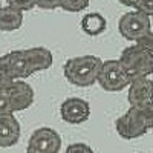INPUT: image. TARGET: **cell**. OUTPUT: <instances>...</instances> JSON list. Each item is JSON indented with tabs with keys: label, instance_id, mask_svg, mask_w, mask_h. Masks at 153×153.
<instances>
[{
	"label": "cell",
	"instance_id": "cell-24",
	"mask_svg": "<svg viewBox=\"0 0 153 153\" xmlns=\"http://www.w3.org/2000/svg\"><path fill=\"white\" fill-rule=\"evenodd\" d=\"M118 2L124 6H130V8H135L136 5V0H118Z\"/></svg>",
	"mask_w": 153,
	"mask_h": 153
},
{
	"label": "cell",
	"instance_id": "cell-25",
	"mask_svg": "<svg viewBox=\"0 0 153 153\" xmlns=\"http://www.w3.org/2000/svg\"><path fill=\"white\" fill-rule=\"evenodd\" d=\"M0 8H2V3H0Z\"/></svg>",
	"mask_w": 153,
	"mask_h": 153
},
{
	"label": "cell",
	"instance_id": "cell-12",
	"mask_svg": "<svg viewBox=\"0 0 153 153\" xmlns=\"http://www.w3.org/2000/svg\"><path fill=\"white\" fill-rule=\"evenodd\" d=\"M25 55L28 58L29 69L32 74L49 69L52 66V61H54L52 52L45 46H35V48L25 49Z\"/></svg>",
	"mask_w": 153,
	"mask_h": 153
},
{
	"label": "cell",
	"instance_id": "cell-22",
	"mask_svg": "<svg viewBox=\"0 0 153 153\" xmlns=\"http://www.w3.org/2000/svg\"><path fill=\"white\" fill-rule=\"evenodd\" d=\"M35 5L42 9H48V11H52L60 8L61 5V0H35Z\"/></svg>",
	"mask_w": 153,
	"mask_h": 153
},
{
	"label": "cell",
	"instance_id": "cell-17",
	"mask_svg": "<svg viewBox=\"0 0 153 153\" xmlns=\"http://www.w3.org/2000/svg\"><path fill=\"white\" fill-rule=\"evenodd\" d=\"M135 43L139 45L141 48H144V49H147V51H150V52H153V31L150 29L146 34H143L139 38H136Z\"/></svg>",
	"mask_w": 153,
	"mask_h": 153
},
{
	"label": "cell",
	"instance_id": "cell-6",
	"mask_svg": "<svg viewBox=\"0 0 153 153\" xmlns=\"http://www.w3.org/2000/svg\"><path fill=\"white\" fill-rule=\"evenodd\" d=\"M61 149V136L51 127H40L31 135L26 153H58Z\"/></svg>",
	"mask_w": 153,
	"mask_h": 153
},
{
	"label": "cell",
	"instance_id": "cell-7",
	"mask_svg": "<svg viewBox=\"0 0 153 153\" xmlns=\"http://www.w3.org/2000/svg\"><path fill=\"white\" fill-rule=\"evenodd\" d=\"M60 115L61 118L69 124H81L89 120L91 115V106L86 100L72 97L68 98L60 106Z\"/></svg>",
	"mask_w": 153,
	"mask_h": 153
},
{
	"label": "cell",
	"instance_id": "cell-10",
	"mask_svg": "<svg viewBox=\"0 0 153 153\" xmlns=\"http://www.w3.org/2000/svg\"><path fill=\"white\" fill-rule=\"evenodd\" d=\"M20 123L14 117V113L0 115V147L8 149L19 143L20 139Z\"/></svg>",
	"mask_w": 153,
	"mask_h": 153
},
{
	"label": "cell",
	"instance_id": "cell-8",
	"mask_svg": "<svg viewBox=\"0 0 153 153\" xmlns=\"http://www.w3.org/2000/svg\"><path fill=\"white\" fill-rule=\"evenodd\" d=\"M127 89H129L127 100H129V104L133 107H141L153 101V81L149 76L133 78Z\"/></svg>",
	"mask_w": 153,
	"mask_h": 153
},
{
	"label": "cell",
	"instance_id": "cell-21",
	"mask_svg": "<svg viewBox=\"0 0 153 153\" xmlns=\"http://www.w3.org/2000/svg\"><path fill=\"white\" fill-rule=\"evenodd\" d=\"M65 153H94V150L84 143H74L66 149Z\"/></svg>",
	"mask_w": 153,
	"mask_h": 153
},
{
	"label": "cell",
	"instance_id": "cell-3",
	"mask_svg": "<svg viewBox=\"0 0 153 153\" xmlns=\"http://www.w3.org/2000/svg\"><path fill=\"white\" fill-rule=\"evenodd\" d=\"M130 76L127 75L120 60H106L101 65L97 83L107 92H120L129 87Z\"/></svg>",
	"mask_w": 153,
	"mask_h": 153
},
{
	"label": "cell",
	"instance_id": "cell-2",
	"mask_svg": "<svg viewBox=\"0 0 153 153\" xmlns=\"http://www.w3.org/2000/svg\"><path fill=\"white\" fill-rule=\"evenodd\" d=\"M120 61L127 75L130 76V80L139 78V76H149L153 74V52L136 43L127 46L123 51Z\"/></svg>",
	"mask_w": 153,
	"mask_h": 153
},
{
	"label": "cell",
	"instance_id": "cell-11",
	"mask_svg": "<svg viewBox=\"0 0 153 153\" xmlns=\"http://www.w3.org/2000/svg\"><path fill=\"white\" fill-rule=\"evenodd\" d=\"M5 60H6V66H8V71L12 76V80H25L29 75H32L28 58L25 55V49L11 51V52L5 54Z\"/></svg>",
	"mask_w": 153,
	"mask_h": 153
},
{
	"label": "cell",
	"instance_id": "cell-14",
	"mask_svg": "<svg viewBox=\"0 0 153 153\" xmlns=\"http://www.w3.org/2000/svg\"><path fill=\"white\" fill-rule=\"evenodd\" d=\"M80 25H81V29H83L84 34L95 37V35H100L106 31L107 20L104 19L103 14H100V12H89V14L83 16Z\"/></svg>",
	"mask_w": 153,
	"mask_h": 153
},
{
	"label": "cell",
	"instance_id": "cell-16",
	"mask_svg": "<svg viewBox=\"0 0 153 153\" xmlns=\"http://www.w3.org/2000/svg\"><path fill=\"white\" fill-rule=\"evenodd\" d=\"M12 81H14V80H12V76H11V74L8 71L5 55H2V57H0V91L8 89Z\"/></svg>",
	"mask_w": 153,
	"mask_h": 153
},
{
	"label": "cell",
	"instance_id": "cell-4",
	"mask_svg": "<svg viewBox=\"0 0 153 153\" xmlns=\"http://www.w3.org/2000/svg\"><path fill=\"white\" fill-rule=\"evenodd\" d=\"M115 129H117L121 138L135 139V138L146 135L150 130V127H149V123L144 117L143 110L139 107L130 106L129 110L115 121Z\"/></svg>",
	"mask_w": 153,
	"mask_h": 153
},
{
	"label": "cell",
	"instance_id": "cell-9",
	"mask_svg": "<svg viewBox=\"0 0 153 153\" xmlns=\"http://www.w3.org/2000/svg\"><path fill=\"white\" fill-rule=\"evenodd\" d=\"M12 112L26 110L34 103V89L23 80H14L8 87Z\"/></svg>",
	"mask_w": 153,
	"mask_h": 153
},
{
	"label": "cell",
	"instance_id": "cell-5",
	"mask_svg": "<svg viewBox=\"0 0 153 153\" xmlns=\"http://www.w3.org/2000/svg\"><path fill=\"white\" fill-rule=\"evenodd\" d=\"M150 26H152L150 17L138 9L126 12L118 20V31L129 42H135L143 34L150 31L152 29Z\"/></svg>",
	"mask_w": 153,
	"mask_h": 153
},
{
	"label": "cell",
	"instance_id": "cell-15",
	"mask_svg": "<svg viewBox=\"0 0 153 153\" xmlns=\"http://www.w3.org/2000/svg\"><path fill=\"white\" fill-rule=\"evenodd\" d=\"M91 0H61L60 8L68 12H81L89 6Z\"/></svg>",
	"mask_w": 153,
	"mask_h": 153
},
{
	"label": "cell",
	"instance_id": "cell-18",
	"mask_svg": "<svg viewBox=\"0 0 153 153\" xmlns=\"http://www.w3.org/2000/svg\"><path fill=\"white\" fill-rule=\"evenodd\" d=\"M8 2V5L9 6H12V8H17V9H20V11H31L34 6H37L35 5V0H6Z\"/></svg>",
	"mask_w": 153,
	"mask_h": 153
},
{
	"label": "cell",
	"instance_id": "cell-13",
	"mask_svg": "<svg viewBox=\"0 0 153 153\" xmlns=\"http://www.w3.org/2000/svg\"><path fill=\"white\" fill-rule=\"evenodd\" d=\"M23 23V11L9 5L0 8V31H17Z\"/></svg>",
	"mask_w": 153,
	"mask_h": 153
},
{
	"label": "cell",
	"instance_id": "cell-19",
	"mask_svg": "<svg viewBox=\"0 0 153 153\" xmlns=\"http://www.w3.org/2000/svg\"><path fill=\"white\" fill-rule=\"evenodd\" d=\"M2 113H14L11 107V100L8 95V89L0 91V115Z\"/></svg>",
	"mask_w": 153,
	"mask_h": 153
},
{
	"label": "cell",
	"instance_id": "cell-23",
	"mask_svg": "<svg viewBox=\"0 0 153 153\" xmlns=\"http://www.w3.org/2000/svg\"><path fill=\"white\" fill-rule=\"evenodd\" d=\"M139 109L143 110L144 117H146V120H147V123H149V127H150V129H153V101H150V103L141 106Z\"/></svg>",
	"mask_w": 153,
	"mask_h": 153
},
{
	"label": "cell",
	"instance_id": "cell-20",
	"mask_svg": "<svg viewBox=\"0 0 153 153\" xmlns=\"http://www.w3.org/2000/svg\"><path fill=\"white\" fill-rule=\"evenodd\" d=\"M135 9L144 12L149 17H153V0H136Z\"/></svg>",
	"mask_w": 153,
	"mask_h": 153
},
{
	"label": "cell",
	"instance_id": "cell-1",
	"mask_svg": "<svg viewBox=\"0 0 153 153\" xmlns=\"http://www.w3.org/2000/svg\"><path fill=\"white\" fill-rule=\"evenodd\" d=\"M101 65L103 60L97 55H80L69 58L65 63L63 74L71 84L78 87H89L95 84Z\"/></svg>",
	"mask_w": 153,
	"mask_h": 153
}]
</instances>
